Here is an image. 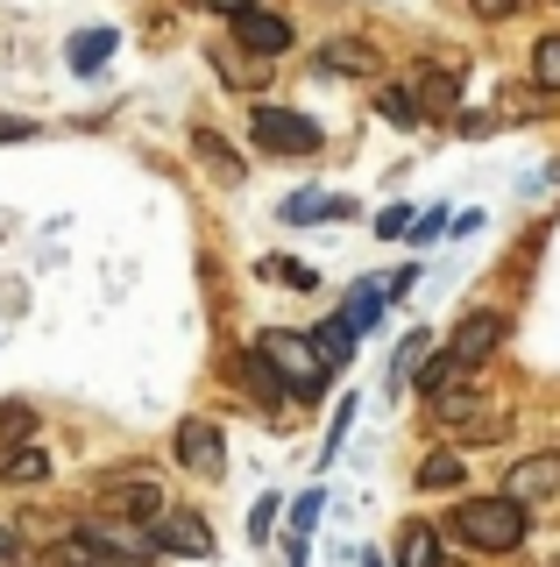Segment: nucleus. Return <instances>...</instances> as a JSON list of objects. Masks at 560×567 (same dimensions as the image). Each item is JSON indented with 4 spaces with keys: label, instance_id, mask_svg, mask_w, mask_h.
I'll return each mask as SVG.
<instances>
[{
    "label": "nucleus",
    "instance_id": "nucleus-1",
    "mask_svg": "<svg viewBox=\"0 0 560 567\" xmlns=\"http://www.w3.org/2000/svg\"><path fill=\"white\" fill-rule=\"evenodd\" d=\"M447 532L462 546H476V554H511V546H525V532H532V511L511 504V496H462Z\"/></svg>",
    "mask_w": 560,
    "mask_h": 567
},
{
    "label": "nucleus",
    "instance_id": "nucleus-2",
    "mask_svg": "<svg viewBox=\"0 0 560 567\" xmlns=\"http://www.w3.org/2000/svg\"><path fill=\"white\" fill-rule=\"evenodd\" d=\"M256 354L277 369L284 398H299V404H312V398L326 390V377H334V369L320 362V348H312V333H291V327H270V333L256 341Z\"/></svg>",
    "mask_w": 560,
    "mask_h": 567
},
{
    "label": "nucleus",
    "instance_id": "nucleus-3",
    "mask_svg": "<svg viewBox=\"0 0 560 567\" xmlns=\"http://www.w3.org/2000/svg\"><path fill=\"white\" fill-rule=\"evenodd\" d=\"M256 142L262 150H277V156H312L320 150V121L312 114H291V106H256Z\"/></svg>",
    "mask_w": 560,
    "mask_h": 567
},
{
    "label": "nucleus",
    "instance_id": "nucleus-4",
    "mask_svg": "<svg viewBox=\"0 0 560 567\" xmlns=\"http://www.w3.org/2000/svg\"><path fill=\"white\" fill-rule=\"evenodd\" d=\"M560 489V454L547 447V454H525V461H511V468H504V496H511V504H547V496Z\"/></svg>",
    "mask_w": 560,
    "mask_h": 567
},
{
    "label": "nucleus",
    "instance_id": "nucleus-5",
    "mask_svg": "<svg viewBox=\"0 0 560 567\" xmlns=\"http://www.w3.org/2000/svg\"><path fill=\"white\" fill-rule=\"evenodd\" d=\"M50 567H149L143 554H121V546H107L100 532H72V539L50 546Z\"/></svg>",
    "mask_w": 560,
    "mask_h": 567
},
{
    "label": "nucleus",
    "instance_id": "nucleus-6",
    "mask_svg": "<svg viewBox=\"0 0 560 567\" xmlns=\"http://www.w3.org/2000/svg\"><path fill=\"white\" fill-rule=\"evenodd\" d=\"M156 546H164V554H185V560H206L214 554V532H206L199 511H164V518H156Z\"/></svg>",
    "mask_w": 560,
    "mask_h": 567
},
{
    "label": "nucleus",
    "instance_id": "nucleus-7",
    "mask_svg": "<svg viewBox=\"0 0 560 567\" xmlns=\"http://www.w3.org/2000/svg\"><path fill=\"white\" fill-rule=\"evenodd\" d=\"M235 43L256 50V58H277V50H291V22L270 14V8H241L235 14Z\"/></svg>",
    "mask_w": 560,
    "mask_h": 567
},
{
    "label": "nucleus",
    "instance_id": "nucleus-8",
    "mask_svg": "<svg viewBox=\"0 0 560 567\" xmlns=\"http://www.w3.org/2000/svg\"><path fill=\"white\" fill-rule=\"evenodd\" d=\"M170 447H178V461L191 475H220V425L214 419H178V440H170Z\"/></svg>",
    "mask_w": 560,
    "mask_h": 567
},
{
    "label": "nucleus",
    "instance_id": "nucleus-9",
    "mask_svg": "<svg viewBox=\"0 0 560 567\" xmlns=\"http://www.w3.org/2000/svg\"><path fill=\"white\" fill-rule=\"evenodd\" d=\"M504 327H511V319H504V312H468L462 327H454V341H447V348L462 354V369H476L483 354H489V348L504 341Z\"/></svg>",
    "mask_w": 560,
    "mask_h": 567
},
{
    "label": "nucleus",
    "instance_id": "nucleus-10",
    "mask_svg": "<svg viewBox=\"0 0 560 567\" xmlns=\"http://www.w3.org/2000/svg\"><path fill=\"white\" fill-rule=\"evenodd\" d=\"M391 560L397 567H447L440 560V532H433V525H397V546H391Z\"/></svg>",
    "mask_w": 560,
    "mask_h": 567
},
{
    "label": "nucleus",
    "instance_id": "nucleus-11",
    "mask_svg": "<svg viewBox=\"0 0 560 567\" xmlns=\"http://www.w3.org/2000/svg\"><path fill=\"white\" fill-rule=\"evenodd\" d=\"M440 425H462V440L497 433V419H483V390H454V398H440Z\"/></svg>",
    "mask_w": 560,
    "mask_h": 567
},
{
    "label": "nucleus",
    "instance_id": "nucleus-12",
    "mask_svg": "<svg viewBox=\"0 0 560 567\" xmlns=\"http://www.w3.org/2000/svg\"><path fill=\"white\" fill-rule=\"evenodd\" d=\"M114 43H121L114 29H79L72 43H64V58H72V71H79V79H100V64L114 58Z\"/></svg>",
    "mask_w": 560,
    "mask_h": 567
},
{
    "label": "nucleus",
    "instance_id": "nucleus-13",
    "mask_svg": "<svg viewBox=\"0 0 560 567\" xmlns=\"http://www.w3.org/2000/svg\"><path fill=\"white\" fill-rule=\"evenodd\" d=\"M355 199H334V192H299V199H284V227H312V220H348Z\"/></svg>",
    "mask_w": 560,
    "mask_h": 567
},
{
    "label": "nucleus",
    "instance_id": "nucleus-14",
    "mask_svg": "<svg viewBox=\"0 0 560 567\" xmlns=\"http://www.w3.org/2000/svg\"><path fill=\"white\" fill-rule=\"evenodd\" d=\"M462 483H468V454L440 447V454H426V461H418V489H426V496H440V489H462Z\"/></svg>",
    "mask_w": 560,
    "mask_h": 567
},
{
    "label": "nucleus",
    "instance_id": "nucleus-15",
    "mask_svg": "<svg viewBox=\"0 0 560 567\" xmlns=\"http://www.w3.org/2000/svg\"><path fill=\"white\" fill-rule=\"evenodd\" d=\"M0 483H22V489H37V483H50V454L29 440V447H8L0 454Z\"/></svg>",
    "mask_w": 560,
    "mask_h": 567
},
{
    "label": "nucleus",
    "instance_id": "nucleus-16",
    "mask_svg": "<svg viewBox=\"0 0 560 567\" xmlns=\"http://www.w3.org/2000/svg\"><path fill=\"white\" fill-rule=\"evenodd\" d=\"M320 64L326 71H348V79H370V71H376V50L362 43V35H334V43L320 50Z\"/></svg>",
    "mask_w": 560,
    "mask_h": 567
},
{
    "label": "nucleus",
    "instance_id": "nucleus-17",
    "mask_svg": "<svg viewBox=\"0 0 560 567\" xmlns=\"http://www.w3.org/2000/svg\"><path fill=\"white\" fill-rule=\"evenodd\" d=\"M270 58H256V50H220V79L227 85H241V93H262V85H270Z\"/></svg>",
    "mask_w": 560,
    "mask_h": 567
},
{
    "label": "nucleus",
    "instance_id": "nucleus-18",
    "mask_svg": "<svg viewBox=\"0 0 560 567\" xmlns=\"http://www.w3.org/2000/svg\"><path fill=\"white\" fill-rule=\"evenodd\" d=\"M312 348H320V362H326V369L355 362V327H348L341 312H334V319H320V327H312Z\"/></svg>",
    "mask_w": 560,
    "mask_h": 567
},
{
    "label": "nucleus",
    "instance_id": "nucleus-19",
    "mask_svg": "<svg viewBox=\"0 0 560 567\" xmlns=\"http://www.w3.org/2000/svg\"><path fill=\"white\" fill-rule=\"evenodd\" d=\"M114 504H121V518H135V525L164 518V496H156V483H143V475H135L128 489H114Z\"/></svg>",
    "mask_w": 560,
    "mask_h": 567
},
{
    "label": "nucleus",
    "instance_id": "nucleus-20",
    "mask_svg": "<svg viewBox=\"0 0 560 567\" xmlns=\"http://www.w3.org/2000/svg\"><path fill=\"white\" fill-rule=\"evenodd\" d=\"M376 312H383V277L355 284V291H348V306H341V319H348L355 333H370V327H376Z\"/></svg>",
    "mask_w": 560,
    "mask_h": 567
},
{
    "label": "nucleus",
    "instance_id": "nucleus-21",
    "mask_svg": "<svg viewBox=\"0 0 560 567\" xmlns=\"http://www.w3.org/2000/svg\"><path fill=\"white\" fill-rule=\"evenodd\" d=\"M462 377H468V369H462V354H454V348H447V354H433V362L418 369V398H447V390L462 383Z\"/></svg>",
    "mask_w": 560,
    "mask_h": 567
},
{
    "label": "nucleus",
    "instance_id": "nucleus-22",
    "mask_svg": "<svg viewBox=\"0 0 560 567\" xmlns=\"http://www.w3.org/2000/svg\"><path fill=\"white\" fill-rule=\"evenodd\" d=\"M426 341H433V333H405V341H397V354H391V383L397 390L418 383V369H426Z\"/></svg>",
    "mask_w": 560,
    "mask_h": 567
},
{
    "label": "nucleus",
    "instance_id": "nucleus-23",
    "mask_svg": "<svg viewBox=\"0 0 560 567\" xmlns=\"http://www.w3.org/2000/svg\"><path fill=\"white\" fill-rule=\"evenodd\" d=\"M376 106H383V121H391V128H412V121H426V106H418V85H391Z\"/></svg>",
    "mask_w": 560,
    "mask_h": 567
},
{
    "label": "nucleus",
    "instance_id": "nucleus-24",
    "mask_svg": "<svg viewBox=\"0 0 560 567\" xmlns=\"http://www.w3.org/2000/svg\"><path fill=\"white\" fill-rule=\"evenodd\" d=\"M29 433H37V412H29V404H0V454L29 447Z\"/></svg>",
    "mask_w": 560,
    "mask_h": 567
},
{
    "label": "nucleus",
    "instance_id": "nucleus-25",
    "mask_svg": "<svg viewBox=\"0 0 560 567\" xmlns=\"http://www.w3.org/2000/svg\"><path fill=\"white\" fill-rule=\"evenodd\" d=\"M241 377H249V390H256V398L262 404H277V398H284V383H277V369L270 362H262V354L249 348V354H241Z\"/></svg>",
    "mask_w": 560,
    "mask_h": 567
},
{
    "label": "nucleus",
    "instance_id": "nucleus-26",
    "mask_svg": "<svg viewBox=\"0 0 560 567\" xmlns=\"http://www.w3.org/2000/svg\"><path fill=\"white\" fill-rule=\"evenodd\" d=\"M191 150H199V164H214V177H241V156L220 135H191Z\"/></svg>",
    "mask_w": 560,
    "mask_h": 567
},
{
    "label": "nucleus",
    "instance_id": "nucleus-27",
    "mask_svg": "<svg viewBox=\"0 0 560 567\" xmlns=\"http://www.w3.org/2000/svg\"><path fill=\"white\" fill-rule=\"evenodd\" d=\"M532 85L539 93H560V35H547V43L532 50Z\"/></svg>",
    "mask_w": 560,
    "mask_h": 567
},
{
    "label": "nucleus",
    "instance_id": "nucleus-28",
    "mask_svg": "<svg viewBox=\"0 0 560 567\" xmlns=\"http://www.w3.org/2000/svg\"><path fill=\"white\" fill-rule=\"evenodd\" d=\"M412 227H418L412 206H383V213H376V235H383V241H412Z\"/></svg>",
    "mask_w": 560,
    "mask_h": 567
},
{
    "label": "nucleus",
    "instance_id": "nucleus-29",
    "mask_svg": "<svg viewBox=\"0 0 560 567\" xmlns=\"http://www.w3.org/2000/svg\"><path fill=\"white\" fill-rule=\"evenodd\" d=\"M320 511H326V496H320V489H305L299 504H291V539H299V546H305V532L320 525Z\"/></svg>",
    "mask_w": 560,
    "mask_h": 567
},
{
    "label": "nucleus",
    "instance_id": "nucleus-30",
    "mask_svg": "<svg viewBox=\"0 0 560 567\" xmlns=\"http://www.w3.org/2000/svg\"><path fill=\"white\" fill-rule=\"evenodd\" d=\"M262 277L291 284V291H312V284H320V270H312V262H262Z\"/></svg>",
    "mask_w": 560,
    "mask_h": 567
},
{
    "label": "nucleus",
    "instance_id": "nucleus-31",
    "mask_svg": "<svg viewBox=\"0 0 560 567\" xmlns=\"http://www.w3.org/2000/svg\"><path fill=\"white\" fill-rule=\"evenodd\" d=\"M348 425H355V398H348V404H334V425H326V454H320V461H334V454H341Z\"/></svg>",
    "mask_w": 560,
    "mask_h": 567
},
{
    "label": "nucleus",
    "instance_id": "nucleus-32",
    "mask_svg": "<svg viewBox=\"0 0 560 567\" xmlns=\"http://www.w3.org/2000/svg\"><path fill=\"white\" fill-rule=\"evenodd\" d=\"M277 511H284V504H277V496H262V504L249 511V539H270V532H277Z\"/></svg>",
    "mask_w": 560,
    "mask_h": 567
},
{
    "label": "nucleus",
    "instance_id": "nucleus-33",
    "mask_svg": "<svg viewBox=\"0 0 560 567\" xmlns=\"http://www.w3.org/2000/svg\"><path fill=\"white\" fill-rule=\"evenodd\" d=\"M433 235H447V213H418V227H412V241H433Z\"/></svg>",
    "mask_w": 560,
    "mask_h": 567
},
{
    "label": "nucleus",
    "instance_id": "nucleus-34",
    "mask_svg": "<svg viewBox=\"0 0 560 567\" xmlns=\"http://www.w3.org/2000/svg\"><path fill=\"white\" fill-rule=\"evenodd\" d=\"M468 8H476V14H483V22H504V14H511V8H518V0H468Z\"/></svg>",
    "mask_w": 560,
    "mask_h": 567
},
{
    "label": "nucleus",
    "instance_id": "nucleus-35",
    "mask_svg": "<svg viewBox=\"0 0 560 567\" xmlns=\"http://www.w3.org/2000/svg\"><path fill=\"white\" fill-rule=\"evenodd\" d=\"M37 128H29V121H14V114H0V142H29Z\"/></svg>",
    "mask_w": 560,
    "mask_h": 567
},
{
    "label": "nucleus",
    "instance_id": "nucleus-36",
    "mask_svg": "<svg viewBox=\"0 0 560 567\" xmlns=\"http://www.w3.org/2000/svg\"><path fill=\"white\" fill-rule=\"evenodd\" d=\"M191 8H227V14H241V8H256V0H191Z\"/></svg>",
    "mask_w": 560,
    "mask_h": 567
},
{
    "label": "nucleus",
    "instance_id": "nucleus-37",
    "mask_svg": "<svg viewBox=\"0 0 560 567\" xmlns=\"http://www.w3.org/2000/svg\"><path fill=\"white\" fill-rule=\"evenodd\" d=\"M14 554V532H8V518H0V560H8Z\"/></svg>",
    "mask_w": 560,
    "mask_h": 567
},
{
    "label": "nucleus",
    "instance_id": "nucleus-38",
    "mask_svg": "<svg viewBox=\"0 0 560 567\" xmlns=\"http://www.w3.org/2000/svg\"><path fill=\"white\" fill-rule=\"evenodd\" d=\"M362 567H383V560H376V554H370V560H362Z\"/></svg>",
    "mask_w": 560,
    "mask_h": 567
},
{
    "label": "nucleus",
    "instance_id": "nucleus-39",
    "mask_svg": "<svg viewBox=\"0 0 560 567\" xmlns=\"http://www.w3.org/2000/svg\"><path fill=\"white\" fill-rule=\"evenodd\" d=\"M0 567H8V560H0Z\"/></svg>",
    "mask_w": 560,
    "mask_h": 567
}]
</instances>
